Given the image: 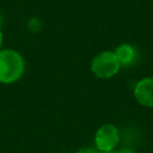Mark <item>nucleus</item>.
Masks as SVG:
<instances>
[{
    "label": "nucleus",
    "instance_id": "nucleus-1",
    "mask_svg": "<svg viewBox=\"0 0 153 153\" xmlns=\"http://www.w3.org/2000/svg\"><path fill=\"white\" fill-rule=\"evenodd\" d=\"M24 73V60L14 50H0V82L11 84L20 79Z\"/></svg>",
    "mask_w": 153,
    "mask_h": 153
},
{
    "label": "nucleus",
    "instance_id": "nucleus-2",
    "mask_svg": "<svg viewBox=\"0 0 153 153\" xmlns=\"http://www.w3.org/2000/svg\"><path fill=\"white\" fill-rule=\"evenodd\" d=\"M120 67L121 65L114 51H102L93 59L91 71L96 76L108 79L114 76L120 71Z\"/></svg>",
    "mask_w": 153,
    "mask_h": 153
},
{
    "label": "nucleus",
    "instance_id": "nucleus-3",
    "mask_svg": "<svg viewBox=\"0 0 153 153\" xmlns=\"http://www.w3.org/2000/svg\"><path fill=\"white\" fill-rule=\"evenodd\" d=\"M118 140H120L118 130L114 124H110V123L102 126L97 130L96 136H94L96 146L98 151H102V152L112 151L118 143Z\"/></svg>",
    "mask_w": 153,
    "mask_h": 153
},
{
    "label": "nucleus",
    "instance_id": "nucleus-4",
    "mask_svg": "<svg viewBox=\"0 0 153 153\" xmlns=\"http://www.w3.org/2000/svg\"><path fill=\"white\" fill-rule=\"evenodd\" d=\"M134 96L141 105L153 108V78L141 79L135 85Z\"/></svg>",
    "mask_w": 153,
    "mask_h": 153
},
{
    "label": "nucleus",
    "instance_id": "nucleus-5",
    "mask_svg": "<svg viewBox=\"0 0 153 153\" xmlns=\"http://www.w3.org/2000/svg\"><path fill=\"white\" fill-rule=\"evenodd\" d=\"M120 65L124 66V67H129L133 66L139 60V51L135 47L130 45V44H121L116 48V50L114 51Z\"/></svg>",
    "mask_w": 153,
    "mask_h": 153
},
{
    "label": "nucleus",
    "instance_id": "nucleus-6",
    "mask_svg": "<svg viewBox=\"0 0 153 153\" xmlns=\"http://www.w3.org/2000/svg\"><path fill=\"white\" fill-rule=\"evenodd\" d=\"M78 153H98V151H96L93 148H82Z\"/></svg>",
    "mask_w": 153,
    "mask_h": 153
},
{
    "label": "nucleus",
    "instance_id": "nucleus-7",
    "mask_svg": "<svg viewBox=\"0 0 153 153\" xmlns=\"http://www.w3.org/2000/svg\"><path fill=\"white\" fill-rule=\"evenodd\" d=\"M104 153H130V152H115V151H110V152H104Z\"/></svg>",
    "mask_w": 153,
    "mask_h": 153
},
{
    "label": "nucleus",
    "instance_id": "nucleus-8",
    "mask_svg": "<svg viewBox=\"0 0 153 153\" xmlns=\"http://www.w3.org/2000/svg\"><path fill=\"white\" fill-rule=\"evenodd\" d=\"M1 44H2V33H1V30H0V48H1Z\"/></svg>",
    "mask_w": 153,
    "mask_h": 153
},
{
    "label": "nucleus",
    "instance_id": "nucleus-9",
    "mask_svg": "<svg viewBox=\"0 0 153 153\" xmlns=\"http://www.w3.org/2000/svg\"><path fill=\"white\" fill-rule=\"evenodd\" d=\"M0 24H1V14H0Z\"/></svg>",
    "mask_w": 153,
    "mask_h": 153
}]
</instances>
